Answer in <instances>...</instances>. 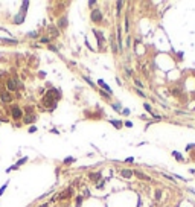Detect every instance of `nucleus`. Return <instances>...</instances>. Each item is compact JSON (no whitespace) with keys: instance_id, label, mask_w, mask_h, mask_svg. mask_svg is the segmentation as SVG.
Wrapping results in <instances>:
<instances>
[{"instance_id":"f257e3e1","label":"nucleus","mask_w":195,"mask_h":207,"mask_svg":"<svg viewBox=\"0 0 195 207\" xmlns=\"http://www.w3.org/2000/svg\"><path fill=\"white\" fill-rule=\"evenodd\" d=\"M92 20H93V21H101V20H102V14H101L99 9H95V11L92 12Z\"/></svg>"},{"instance_id":"f03ea898","label":"nucleus","mask_w":195,"mask_h":207,"mask_svg":"<svg viewBox=\"0 0 195 207\" xmlns=\"http://www.w3.org/2000/svg\"><path fill=\"white\" fill-rule=\"evenodd\" d=\"M0 98H2V101H3V102H11V101H12V94H11V93H8V91L0 93Z\"/></svg>"},{"instance_id":"7ed1b4c3","label":"nucleus","mask_w":195,"mask_h":207,"mask_svg":"<svg viewBox=\"0 0 195 207\" xmlns=\"http://www.w3.org/2000/svg\"><path fill=\"white\" fill-rule=\"evenodd\" d=\"M121 175H122L124 178H131V177H133V171H130V169H124V171H121Z\"/></svg>"},{"instance_id":"20e7f679","label":"nucleus","mask_w":195,"mask_h":207,"mask_svg":"<svg viewBox=\"0 0 195 207\" xmlns=\"http://www.w3.org/2000/svg\"><path fill=\"white\" fill-rule=\"evenodd\" d=\"M8 88H9V90H15V88H17L15 79H8Z\"/></svg>"},{"instance_id":"39448f33","label":"nucleus","mask_w":195,"mask_h":207,"mask_svg":"<svg viewBox=\"0 0 195 207\" xmlns=\"http://www.w3.org/2000/svg\"><path fill=\"white\" fill-rule=\"evenodd\" d=\"M12 116H14V119H20V117H21V111H20L17 107H14V108H12Z\"/></svg>"},{"instance_id":"423d86ee","label":"nucleus","mask_w":195,"mask_h":207,"mask_svg":"<svg viewBox=\"0 0 195 207\" xmlns=\"http://www.w3.org/2000/svg\"><path fill=\"white\" fill-rule=\"evenodd\" d=\"M133 174H134L136 177H139L140 180H149V177H148V175H145V174H142V172H139V171H134Z\"/></svg>"},{"instance_id":"0eeeda50","label":"nucleus","mask_w":195,"mask_h":207,"mask_svg":"<svg viewBox=\"0 0 195 207\" xmlns=\"http://www.w3.org/2000/svg\"><path fill=\"white\" fill-rule=\"evenodd\" d=\"M95 35H96V38L99 40V44H102V43H104V35H102V32H101V30H95Z\"/></svg>"},{"instance_id":"6e6552de","label":"nucleus","mask_w":195,"mask_h":207,"mask_svg":"<svg viewBox=\"0 0 195 207\" xmlns=\"http://www.w3.org/2000/svg\"><path fill=\"white\" fill-rule=\"evenodd\" d=\"M98 84H99V85H101V87H104V88H105V90H107V91H108V94H111V88H110V87H108V85H107V84H104V82H102V81H98Z\"/></svg>"},{"instance_id":"1a4fd4ad","label":"nucleus","mask_w":195,"mask_h":207,"mask_svg":"<svg viewBox=\"0 0 195 207\" xmlns=\"http://www.w3.org/2000/svg\"><path fill=\"white\" fill-rule=\"evenodd\" d=\"M35 119H37V117H35L34 114H31V116H27V117L24 119V123H31V122H34Z\"/></svg>"},{"instance_id":"9d476101","label":"nucleus","mask_w":195,"mask_h":207,"mask_svg":"<svg viewBox=\"0 0 195 207\" xmlns=\"http://www.w3.org/2000/svg\"><path fill=\"white\" fill-rule=\"evenodd\" d=\"M90 178H92L93 181H99V180H101V174H92Z\"/></svg>"},{"instance_id":"9b49d317","label":"nucleus","mask_w":195,"mask_h":207,"mask_svg":"<svg viewBox=\"0 0 195 207\" xmlns=\"http://www.w3.org/2000/svg\"><path fill=\"white\" fill-rule=\"evenodd\" d=\"M58 26H59V27H66V26H67V21H66V18H61V20L58 21Z\"/></svg>"},{"instance_id":"f8f14e48","label":"nucleus","mask_w":195,"mask_h":207,"mask_svg":"<svg viewBox=\"0 0 195 207\" xmlns=\"http://www.w3.org/2000/svg\"><path fill=\"white\" fill-rule=\"evenodd\" d=\"M143 107H145V110H146V111H148V113H151V114H153V108H151V107H149V105H148V104H145V105H143Z\"/></svg>"},{"instance_id":"ddd939ff","label":"nucleus","mask_w":195,"mask_h":207,"mask_svg":"<svg viewBox=\"0 0 195 207\" xmlns=\"http://www.w3.org/2000/svg\"><path fill=\"white\" fill-rule=\"evenodd\" d=\"M174 157H175V158H177V160H180V162H182V160H183V157H182V155H180V154H178V152H174Z\"/></svg>"},{"instance_id":"4468645a","label":"nucleus","mask_w":195,"mask_h":207,"mask_svg":"<svg viewBox=\"0 0 195 207\" xmlns=\"http://www.w3.org/2000/svg\"><path fill=\"white\" fill-rule=\"evenodd\" d=\"M162 197V190H156V200H160Z\"/></svg>"},{"instance_id":"2eb2a0df","label":"nucleus","mask_w":195,"mask_h":207,"mask_svg":"<svg viewBox=\"0 0 195 207\" xmlns=\"http://www.w3.org/2000/svg\"><path fill=\"white\" fill-rule=\"evenodd\" d=\"M111 123H113V125H114V126H117V128H119V126H121V125H122V123H121V122H116V120H111Z\"/></svg>"},{"instance_id":"dca6fc26","label":"nucleus","mask_w":195,"mask_h":207,"mask_svg":"<svg viewBox=\"0 0 195 207\" xmlns=\"http://www.w3.org/2000/svg\"><path fill=\"white\" fill-rule=\"evenodd\" d=\"M72 162H73V158H72V157H69V158H66V160H64V163H66V165H69V163H72Z\"/></svg>"},{"instance_id":"f3484780","label":"nucleus","mask_w":195,"mask_h":207,"mask_svg":"<svg viewBox=\"0 0 195 207\" xmlns=\"http://www.w3.org/2000/svg\"><path fill=\"white\" fill-rule=\"evenodd\" d=\"M81 201H82V198H81V197H78V198H76V204L79 206V204H81Z\"/></svg>"},{"instance_id":"a211bd4d","label":"nucleus","mask_w":195,"mask_h":207,"mask_svg":"<svg viewBox=\"0 0 195 207\" xmlns=\"http://www.w3.org/2000/svg\"><path fill=\"white\" fill-rule=\"evenodd\" d=\"M49 49H50V50H53V52H56V50H58V49H56L55 46H49Z\"/></svg>"},{"instance_id":"6ab92c4d","label":"nucleus","mask_w":195,"mask_h":207,"mask_svg":"<svg viewBox=\"0 0 195 207\" xmlns=\"http://www.w3.org/2000/svg\"><path fill=\"white\" fill-rule=\"evenodd\" d=\"M136 85H137V87H142V82H140L139 79H136Z\"/></svg>"},{"instance_id":"aec40b11","label":"nucleus","mask_w":195,"mask_h":207,"mask_svg":"<svg viewBox=\"0 0 195 207\" xmlns=\"http://www.w3.org/2000/svg\"><path fill=\"white\" fill-rule=\"evenodd\" d=\"M37 131V128L35 126H31V130H29V133H35Z\"/></svg>"},{"instance_id":"412c9836","label":"nucleus","mask_w":195,"mask_h":207,"mask_svg":"<svg viewBox=\"0 0 195 207\" xmlns=\"http://www.w3.org/2000/svg\"><path fill=\"white\" fill-rule=\"evenodd\" d=\"M41 207H47V204H44V206H41Z\"/></svg>"}]
</instances>
